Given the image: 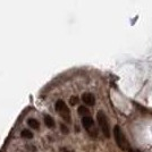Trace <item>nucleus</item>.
Segmentation results:
<instances>
[{
	"label": "nucleus",
	"mask_w": 152,
	"mask_h": 152,
	"mask_svg": "<svg viewBox=\"0 0 152 152\" xmlns=\"http://www.w3.org/2000/svg\"><path fill=\"white\" fill-rule=\"evenodd\" d=\"M55 109H56V111L61 116V118H63L65 122H67V123H71V122H72L71 110L67 107V104L65 103L64 100H57L56 103H55Z\"/></svg>",
	"instance_id": "obj_1"
},
{
	"label": "nucleus",
	"mask_w": 152,
	"mask_h": 152,
	"mask_svg": "<svg viewBox=\"0 0 152 152\" xmlns=\"http://www.w3.org/2000/svg\"><path fill=\"white\" fill-rule=\"evenodd\" d=\"M114 136H115V141H116L117 145L122 149V150H130V144H128V142H127V140L125 138V135H124V133L122 132L120 130V127L116 125L115 126V128H114Z\"/></svg>",
	"instance_id": "obj_2"
},
{
	"label": "nucleus",
	"mask_w": 152,
	"mask_h": 152,
	"mask_svg": "<svg viewBox=\"0 0 152 152\" xmlns=\"http://www.w3.org/2000/svg\"><path fill=\"white\" fill-rule=\"evenodd\" d=\"M97 120H98V124L101 128L102 133L106 138H110V126H109V122L108 118L106 116V114L103 111H98L97 114Z\"/></svg>",
	"instance_id": "obj_3"
},
{
	"label": "nucleus",
	"mask_w": 152,
	"mask_h": 152,
	"mask_svg": "<svg viewBox=\"0 0 152 152\" xmlns=\"http://www.w3.org/2000/svg\"><path fill=\"white\" fill-rule=\"evenodd\" d=\"M82 124H83V127L90 133L91 136H97L98 133H97V130L94 128V120L92 119V117H82Z\"/></svg>",
	"instance_id": "obj_4"
},
{
	"label": "nucleus",
	"mask_w": 152,
	"mask_h": 152,
	"mask_svg": "<svg viewBox=\"0 0 152 152\" xmlns=\"http://www.w3.org/2000/svg\"><path fill=\"white\" fill-rule=\"evenodd\" d=\"M82 101L85 103V106H94L95 103V97H94L92 93H89V92H85L82 95Z\"/></svg>",
	"instance_id": "obj_5"
},
{
	"label": "nucleus",
	"mask_w": 152,
	"mask_h": 152,
	"mask_svg": "<svg viewBox=\"0 0 152 152\" xmlns=\"http://www.w3.org/2000/svg\"><path fill=\"white\" fill-rule=\"evenodd\" d=\"M44 124H45V126L49 127V128H55V127H56V122H55V119L51 116H49V115H45V116H44Z\"/></svg>",
	"instance_id": "obj_6"
},
{
	"label": "nucleus",
	"mask_w": 152,
	"mask_h": 152,
	"mask_svg": "<svg viewBox=\"0 0 152 152\" xmlns=\"http://www.w3.org/2000/svg\"><path fill=\"white\" fill-rule=\"evenodd\" d=\"M27 125L32 130H39L40 128V123L36 120L35 118H29L27 119Z\"/></svg>",
	"instance_id": "obj_7"
},
{
	"label": "nucleus",
	"mask_w": 152,
	"mask_h": 152,
	"mask_svg": "<svg viewBox=\"0 0 152 152\" xmlns=\"http://www.w3.org/2000/svg\"><path fill=\"white\" fill-rule=\"evenodd\" d=\"M77 112H79V115H81L82 117L90 116V110H89V108L85 107V106H80L79 109H77Z\"/></svg>",
	"instance_id": "obj_8"
},
{
	"label": "nucleus",
	"mask_w": 152,
	"mask_h": 152,
	"mask_svg": "<svg viewBox=\"0 0 152 152\" xmlns=\"http://www.w3.org/2000/svg\"><path fill=\"white\" fill-rule=\"evenodd\" d=\"M21 136H22L23 138L31 140V138H33V133L30 130H23L22 132H21Z\"/></svg>",
	"instance_id": "obj_9"
},
{
	"label": "nucleus",
	"mask_w": 152,
	"mask_h": 152,
	"mask_svg": "<svg viewBox=\"0 0 152 152\" xmlns=\"http://www.w3.org/2000/svg\"><path fill=\"white\" fill-rule=\"evenodd\" d=\"M80 101V99H79V97H76V95H73L69 98V104L71 106H76L77 103Z\"/></svg>",
	"instance_id": "obj_10"
},
{
	"label": "nucleus",
	"mask_w": 152,
	"mask_h": 152,
	"mask_svg": "<svg viewBox=\"0 0 152 152\" xmlns=\"http://www.w3.org/2000/svg\"><path fill=\"white\" fill-rule=\"evenodd\" d=\"M60 130H61V132L64 134H68L69 133V130H68V127L66 126L65 124H60Z\"/></svg>",
	"instance_id": "obj_11"
},
{
	"label": "nucleus",
	"mask_w": 152,
	"mask_h": 152,
	"mask_svg": "<svg viewBox=\"0 0 152 152\" xmlns=\"http://www.w3.org/2000/svg\"><path fill=\"white\" fill-rule=\"evenodd\" d=\"M61 151H63V152H69V151H67L66 149H61Z\"/></svg>",
	"instance_id": "obj_12"
}]
</instances>
